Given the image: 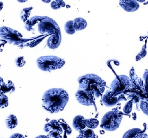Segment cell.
<instances>
[{
    "label": "cell",
    "instance_id": "obj_1",
    "mask_svg": "<svg viewBox=\"0 0 148 138\" xmlns=\"http://www.w3.org/2000/svg\"><path fill=\"white\" fill-rule=\"evenodd\" d=\"M69 99V96L66 90L60 88H51L43 94L42 107L50 113H57L64 110Z\"/></svg>",
    "mask_w": 148,
    "mask_h": 138
},
{
    "label": "cell",
    "instance_id": "obj_2",
    "mask_svg": "<svg viewBox=\"0 0 148 138\" xmlns=\"http://www.w3.org/2000/svg\"><path fill=\"white\" fill-rule=\"evenodd\" d=\"M79 89L83 90L94 96L96 99L102 95L105 91V81L94 74H87L78 79Z\"/></svg>",
    "mask_w": 148,
    "mask_h": 138
},
{
    "label": "cell",
    "instance_id": "obj_3",
    "mask_svg": "<svg viewBox=\"0 0 148 138\" xmlns=\"http://www.w3.org/2000/svg\"><path fill=\"white\" fill-rule=\"evenodd\" d=\"M123 118V114L119 111H110L104 114L101 120L100 127L108 131L118 129Z\"/></svg>",
    "mask_w": 148,
    "mask_h": 138
},
{
    "label": "cell",
    "instance_id": "obj_4",
    "mask_svg": "<svg viewBox=\"0 0 148 138\" xmlns=\"http://www.w3.org/2000/svg\"><path fill=\"white\" fill-rule=\"evenodd\" d=\"M36 64L39 69L42 71L49 72L60 69L65 65V61L57 56H42L37 59Z\"/></svg>",
    "mask_w": 148,
    "mask_h": 138
},
{
    "label": "cell",
    "instance_id": "obj_5",
    "mask_svg": "<svg viewBox=\"0 0 148 138\" xmlns=\"http://www.w3.org/2000/svg\"><path fill=\"white\" fill-rule=\"evenodd\" d=\"M130 77L132 87L123 94L128 96L135 95L139 97L140 101L147 99L144 93L143 80L137 75L134 67L130 69Z\"/></svg>",
    "mask_w": 148,
    "mask_h": 138
},
{
    "label": "cell",
    "instance_id": "obj_6",
    "mask_svg": "<svg viewBox=\"0 0 148 138\" xmlns=\"http://www.w3.org/2000/svg\"><path fill=\"white\" fill-rule=\"evenodd\" d=\"M132 87L131 80L128 76L123 75H118L110 85V90L115 96H119L130 89Z\"/></svg>",
    "mask_w": 148,
    "mask_h": 138
},
{
    "label": "cell",
    "instance_id": "obj_7",
    "mask_svg": "<svg viewBox=\"0 0 148 138\" xmlns=\"http://www.w3.org/2000/svg\"><path fill=\"white\" fill-rule=\"evenodd\" d=\"M22 38V35L17 30L6 26L0 27V40L15 44L21 41Z\"/></svg>",
    "mask_w": 148,
    "mask_h": 138
},
{
    "label": "cell",
    "instance_id": "obj_8",
    "mask_svg": "<svg viewBox=\"0 0 148 138\" xmlns=\"http://www.w3.org/2000/svg\"><path fill=\"white\" fill-rule=\"evenodd\" d=\"M38 31L41 34L53 35L61 32L60 29L55 21L46 16L38 25Z\"/></svg>",
    "mask_w": 148,
    "mask_h": 138
},
{
    "label": "cell",
    "instance_id": "obj_9",
    "mask_svg": "<svg viewBox=\"0 0 148 138\" xmlns=\"http://www.w3.org/2000/svg\"><path fill=\"white\" fill-rule=\"evenodd\" d=\"M127 99L123 94L119 96H115L110 90L106 91L105 94L102 97V101L104 105L108 107H111L115 105L121 101H127Z\"/></svg>",
    "mask_w": 148,
    "mask_h": 138
},
{
    "label": "cell",
    "instance_id": "obj_10",
    "mask_svg": "<svg viewBox=\"0 0 148 138\" xmlns=\"http://www.w3.org/2000/svg\"><path fill=\"white\" fill-rule=\"evenodd\" d=\"M75 98L80 104L86 106L94 105L96 99L91 94L79 89L76 93Z\"/></svg>",
    "mask_w": 148,
    "mask_h": 138
},
{
    "label": "cell",
    "instance_id": "obj_11",
    "mask_svg": "<svg viewBox=\"0 0 148 138\" xmlns=\"http://www.w3.org/2000/svg\"><path fill=\"white\" fill-rule=\"evenodd\" d=\"M61 39V32H58L50 35L47 41V45L50 49H56L60 46Z\"/></svg>",
    "mask_w": 148,
    "mask_h": 138
},
{
    "label": "cell",
    "instance_id": "obj_12",
    "mask_svg": "<svg viewBox=\"0 0 148 138\" xmlns=\"http://www.w3.org/2000/svg\"><path fill=\"white\" fill-rule=\"evenodd\" d=\"M121 7L125 11L134 12L140 7V4L136 1H120L119 3Z\"/></svg>",
    "mask_w": 148,
    "mask_h": 138
},
{
    "label": "cell",
    "instance_id": "obj_13",
    "mask_svg": "<svg viewBox=\"0 0 148 138\" xmlns=\"http://www.w3.org/2000/svg\"><path fill=\"white\" fill-rule=\"evenodd\" d=\"M43 130L46 133H48L50 131H56L60 132L61 134L63 130L59 121L56 120H52L46 124L44 126Z\"/></svg>",
    "mask_w": 148,
    "mask_h": 138
},
{
    "label": "cell",
    "instance_id": "obj_14",
    "mask_svg": "<svg viewBox=\"0 0 148 138\" xmlns=\"http://www.w3.org/2000/svg\"><path fill=\"white\" fill-rule=\"evenodd\" d=\"M84 118L82 115H77L74 118L73 122V126L77 131L79 132L86 128L83 122Z\"/></svg>",
    "mask_w": 148,
    "mask_h": 138
},
{
    "label": "cell",
    "instance_id": "obj_15",
    "mask_svg": "<svg viewBox=\"0 0 148 138\" xmlns=\"http://www.w3.org/2000/svg\"><path fill=\"white\" fill-rule=\"evenodd\" d=\"M15 89L14 85L10 80H8L7 83L3 82L0 86V92L1 94L13 92H14Z\"/></svg>",
    "mask_w": 148,
    "mask_h": 138
},
{
    "label": "cell",
    "instance_id": "obj_16",
    "mask_svg": "<svg viewBox=\"0 0 148 138\" xmlns=\"http://www.w3.org/2000/svg\"><path fill=\"white\" fill-rule=\"evenodd\" d=\"M73 22L76 31L83 30L87 26V21L82 17H77L74 19Z\"/></svg>",
    "mask_w": 148,
    "mask_h": 138
},
{
    "label": "cell",
    "instance_id": "obj_17",
    "mask_svg": "<svg viewBox=\"0 0 148 138\" xmlns=\"http://www.w3.org/2000/svg\"><path fill=\"white\" fill-rule=\"evenodd\" d=\"M6 126L8 129L12 130L17 126L18 120L16 116L14 114L10 115L5 120Z\"/></svg>",
    "mask_w": 148,
    "mask_h": 138
},
{
    "label": "cell",
    "instance_id": "obj_18",
    "mask_svg": "<svg viewBox=\"0 0 148 138\" xmlns=\"http://www.w3.org/2000/svg\"><path fill=\"white\" fill-rule=\"evenodd\" d=\"M79 133L76 138H95V136L94 131L88 128L80 131Z\"/></svg>",
    "mask_w": 148,
    "mask_h": 138
},
{
    "label": "cell",
    "instance_id": "obj_19",
    "mask_svg": "<svg viewBox=\"0 0 148 138\" xmlns=\"http://www.w3.org/2000/svg\"><path fill=\"white\" fill-rule=\"evenodd\" d=\"M83 122L86 126V127L88 129L94 130L96 129L99 125V121L96 119L91 118L83 120Z\"/></svg>",
    "mask_w": 148,
    "mask_h": 138
},
{
    "label": "cell",
    "instance_id": "obj_20",
    "mask_svg": "<svg viewBox=\"0 0 148 138\" xmlns=\"http://www.w3.org/2000/svg\"><path fill=\"white\" fill-rule=\"evenodd\" d=\"M33 9V7L24 8L21 11L20 13V18L22 21L25 22L27 21L31 13V10Z\"/></svg>",
    "mask_w": 148,
    "mask_h": 138
},
{
    "label": "cell",
    "instance_id": "obj_21",
    "mask_svg": "<svg viewBox=\"0 0 148 138\" xmlns=\"http://www.w3.org/2000/svg\"><path fill=\"white\" fill-rule=\"evenodd\" d=\"M141 131L139 128L130 129L124 133L122 138H136V134Z\"/></svg>",
    "mask_w": 148,
    "mask_h": 138
},
{
    "label": "cell",
    "instance_id": "obj_22",
    "mask_svg": "<svg viewBox=\"0 0 148 138\" xmlns=\"http://www.w3.org/2000/svg\"><path fill=\"white\" fill-rule=\"evenodd\" d=\"M65 30L66 33L69 35H73L75 33L73 21L69 20L65 24Z\"/></svg>",
    "mask_w": 148,
    "mask_h": 138
},
{
    "label": "cell",
    "instance_id": "obj_23",
    "mask_svg": "<svg viewBox=\"0 0 148 138\" xmlns=\"http://www.w3.org/2000/svg\"><path fill=\"white\" fill-rule=\"evenodd\" d=\"M144 93L147 99H148V69H146L143 75Z\"/></svg>",
    "mask_w": 148,
    "mask_h": 138
},
{
    "label": "cell",
    "instance_id": "obj_24",
    "mask_svg": "<svg viewBox=\"0 0 148 138\" xmlns=\"http://www.w3.org/2000/svg\"><path fill=\"white\" fill-rule=\"evenodd\" d=\"M139 105L143 113L148 116V99L140 101Z\"/></svg>",
    "mask_w": 148,
    "mask_h": 138
},
{
    "label": "cell",
    "instance_id": "obj_25",
    "mask_svg": "<svg viewBox=\"0 0 148 138\" xmlns=\"http://www.w3.org/2000/svg\"><path fill=\"white\" fill-rule=\"evenodd\" d=\"M66 5L65 2L62 1H53L51 3V7L54 10L59 9Z\"/></svg>",
    "mask_w": 148,
    "mask_h": 138
},
{
    "label": "cell",
    "instance_id": "obj_26",
    "mask_svg": "<svg viewBox=\"0 0 148 138\" xmlns=\"http://www.w3.org/2000/svg\"><path fill=\"white\" fill-rule=\"evenodd\" d=\"M8 105V99L4 94L0 95V108L3 109Z\"/></svg>",
    "mask_w": 148,
    "mask_h": 138
},
{
    "label": "cell",
    "instance_id": "obj_27",
    "mask_svg": "<svg viewBox=\"0 0 148 138\" xmlns=\"http://www.w3.org/2000/svg\"><path fill=\"white\" fill-rule=\"evenodd\" d=\"M59 122H60V124L63 131L66 132L67 135H70L72 133V130L70 128V126L62 119Z\"/></svg>",
    "mask_w": 148,
    "mask_h": 138
},
{
    "label": "cell",
    "instance_id": "obj_28",
    "mask_svg": "<svg viewBox=\"0 0 148 138\" xmlns=\"http://www.w3.org/2000/svg\"><path fill=\"white\" fill-rule=\"evenodd\" d=\"M133 102L132 100H130L128 102H127L123 108V112L126 114H129L132 111L133 108Z\"/></svg>",
    "mask_w": 148,
    "mask_h": 138
},
{
    "label": "cell",
    "instance_id": "obj_29",
    "mask_svg": "<svg viewBox=\"0 0 148 138\" xmlns=\"http://www.w3.org/2000/svg\"><path fill=\"white\" fill-rule=\"evenodd\" d=\"M15 63L18 67H22L26 64V61L23 57H18L16 58Z\"/></svg>",
    "mask_w": 148,
    "mask_h": 138
},
{
    "label": "cell",
    "instance_id": "obj_30",
    "mask_svg": "<svg viewBox=\"0 0 148 138\" xmlns=\"http://www.w3.org/2000/svg\"><path fill=\"white\" fill-rule=\"evenodd\" d=\"M61 133L58 131H50L48 133L47 137L48 138H60Z\"/></svg>",
    "mask_w": 148,
    "mask_h": 138
},
{
    "label": "cell",
    "instance_id": "obj_31",
    "mask_svg": "<svg viewBox=\"0 0 148 138\" xmlns=\"http://www.w3.org/2000/svg\"><path fill=\"white\" fill-rule=\"evenodd\" d=\"M146 54H147V51H146V49L143 50L142 51L136 56V61L140 60L141 59L145 57V56H146Z\"/></svg>",
    "mask_w": 148,
    "mask_h": 138
},
{
    "label": "cell",
    "instance_id": "obj_32",
    "mask_svg": "<svg viewBox=\"0 0 148 138\" xmlns=\"http://www.w3.org/2000/svg\"><path fill=\"white\" fill-rule=\"evenodd\" d=\"M9 138H25V137L22 134L16 133L11 135Z\"/></svg>",
    "mask_w": 148,
    "mask_h": 138
},
{
    "label": "cell",
    "instance_id": "obj_33",
    "mask_svg": "<svg viewBox=\"0 0 148 138\" xmlns=\"http://www.w3.org/2000/svg\"><path fill=\"white\" fill-rule=\"evenodd\" d=\"M35 138H48L47 137V136H45V135H40V136H37V137H36Z\"/></svg>",
    "mask_w": 148,
    "mask_h": 138
},
{
    "label": "cell",
    "instance_id": "obj_34",
    "mask_svg": "<svg viewBox=\"0 0 148 138\" xmlns=\"http://www.w3.org/2000/svg\"><path fill=\"white\" fill-rule=\"evenodd\" d=\"M3 7V3L2 2L0 1V11L2 10Z\"/></svg>",
    "mask_w": 148,
    "mask_h": 138
},
{
    "label": "cell",
    "instance_id": "obj_35",
    "mask_svg": "<svg viewBox=\"0 0 148 138\" xmlns=\"http://www.w3.org/2000/svg\"><path fill=\"white\" fill-rule=\"evenodd\" d=\"M3 81V79L1 78V77H0V86H1V84L2 82ZM1 92H0V95H1Z\"/></svg>",
    "mask_w": 148,
    "mask_h": 138
},
{
    "label": "cell",
    "instance_id": "obj_36",
    "mask_svg": "<svg viewBox=\"0 0 148 138\" xmlns=\"http://www.w3.org/2000/svg\"><path fill=\"white\" fill-rule=\"evenodd\" d=\"M17 1L20 3H23L27 1H21H21H19V0H17Z\"/></svg>",
    "mask_w": 148,
    "mask_h": 138
},
{
    "label": "cell",
    "instance_id": "obj_37",
    "mask_svg": "<svg viewBox=\"0 0 148 138\" xmlns=\"http://www.w3.org/2000/svg\"><path fill=\"white\" fill-rule=\"evenodd\" d=\"M42 1L44 2L47 3H48L50 2L51 1Z\"/></svg>",
    "mask_w": 148,
    "mask_h": 138
},
{
    "label": "cell",
    "instance_id": "obj_38",
    "mask_svg": "<svg viewBox=\"0 0 148 138\" xmlns=\"http://www.w3.org/2000/svg\"><path fill=\"white\" fill-rule=\"evenodd\" d=\"M1 44H0V50H1Z\"/></svg>",
    "mask_w": 148,
    "mask_h": 138
}]
</instances>
